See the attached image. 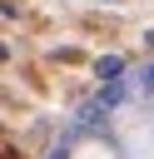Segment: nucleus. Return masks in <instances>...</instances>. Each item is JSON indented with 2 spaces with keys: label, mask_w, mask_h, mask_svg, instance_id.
Returning a JSON list of instances; mask_svg holds the SVG:
<instances>
[{
  "label": "nucleus",
  "mask_w": 154,
  "mask_h": 159,
  "mask_svg": "<svg viewBox=\"0 0 154 159\" xmlns=\"http://www.w3.org/2000/svg\"><path fill=\"white\" fill-rule=\"evenodd\" d=\"M75 159H154V149H144V154H124V149H114V144H89V149H79Z\"/></svg>",
  "instance_id": "obj_1"
}]
</instances>
